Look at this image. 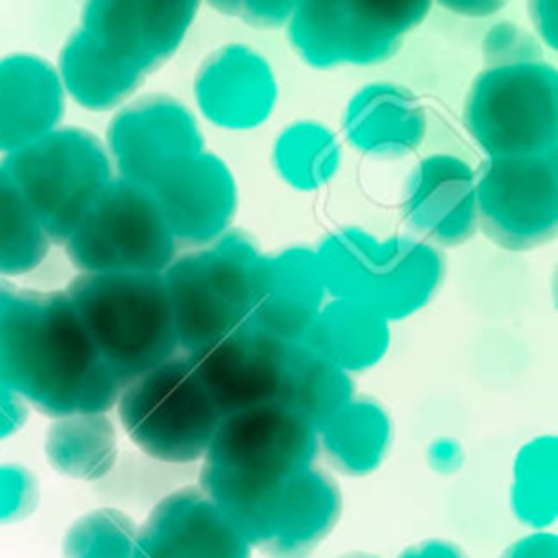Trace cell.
Instances as JSON below:
<instances>
[{"instance_id": "12", "label": "cell", "mask_w": 558, "mask_h": 558, "mask_svg": "<svg viewBox=\"0 0 558 558\" xmlns=\"http://www.w3.org/2000/svg\"><path fill=\"white\" fill-rule=\"evenodd\" d=\"M205 150L196 116L168 94H144L109 124L107 155L120 179L153 187L179 163Z\"/></svg>"}, {"instance_id": "8", "label": "cell", "mask_w": 558, "mask_h": 558, "mask_svg": "<svg viewBox=\"0 0 558 558\" xmlns=\"http://www.w3.org/2000/svg\"><path fill=\"white\" fill-rule=\"evenodd\" d=\"M177 248L153 190L120 177L100 190L68 238L83 275H161Z\"/></svg>"}, {"instance_id": "23", "label": "cell", "mask_w": 558, "mask_h": 558, "mask_svg": "<svg viewBox=\"0 0 558 558\" xmlns=\"http://www.w3.org/2000/svg\"><path fill=\"white\" fill-rule=\"evenodd\" d=\"M318 451L344 475L362 477L381 466L392 442L388 410L373 397H353L318 432Z\"/></svg>"}, {"instance_id": "35", "label": "cell", "mask_w": 558, "mask_h": 558, "mask_svg": "<svg viewBox=\"0 0 558 558\" xmlns=\"http://www.w3.org/2000/svg\"><path fill=\"white\" fill-rule=\"evenodd\" d=\"M464 462V449L456 438H436L427 447V464L440 475L456 473Z\"/></svg>"}, {"instance_id": "25", "label": "cell", "mask_w": 558, "mask_h": 558, "mask_svg": "<svg viewBox=\"0 0 558 558\" xmlns=\"http://www.w3.org/2000/svg\"><path fill=\"white\" fill-rule=\"evenodd\" d=\"M142 74L109 57L83 28L63 48L61 81L87 109L122 105L142 83Z\"/></svg>"}, {"instance_id": "32", "label": "cell", "mask_w": 558, "mask_h": 558, "mask_svg": "<svg viewBox=\"0 0 558 558\" xmlns=\"http://www.w3.org/2000/svg\"><path fill=\"white\" fill-rule=\"evenodd\" d=\"M296 2L286 0H229L211 2V7L225 15H231L255 28H275L288 24Z\"/></svg>"}, {"instance_id": "19", "label": "cell", "mask_w": 558, "mask_h": 558, "mask_svg": "<svg viewBox=\"0 0 558 558\" xmlns=\"http://www.w3.org/2000/svg\"><path fill=\"white\" fill-rule=\"evenodd\" d=\"M327 301L316 248L288 246L262 253L257 264L251 325L283 340L301 342Z\"/></svg>"}, {"instance_id": "30", "label": "cell", "mask_w": 558, "mask_h": 558, "mask_svg": "<svg viewBox=\"0 0 558 558\" xmlns=\"http://www.w3.org/2000/svg\"><path fill=\"white\" fill-rule=\"evenodd\" d=\"M482 54L486 68L517 65L530 61H543L541 41L514 22H499L488 28L482 41Z\"/></svg>"}, {"instance_id": "21", "label": "cell", "mask_w": 558, "mask_h": 558, "mask_svg": "<svg viewBox=\"0 0 558 558\" xmlns=\"http://www.w3.org/2000/svg\"><path fill=\"white\" fill-rule=\"evenodd\" d=\"M340 512L336 480L310 466L281 490L255 547L268 558H307L331 534Z\"/></svg>"}, {"instance_id": "1", "label": "cell", "mask_w": 558, "mask_h": 558, "mask_svg": "<svg viewBox=\"0 0 558 558\" xmlns=\"http://www.w3.org/2000/svg\"><path fill=\"white\" fill-rule=\"evenodd\" d=\"M318 436L281 403L225 414L205 451L198 488L255 547L281 490L314 466Z\"/></svg>"}, {"instance_id": "36", "label": "cell", "mask_w": 558, "mask_h": 558, "mask_svg": "<svg viewBox=\"0 0 558 558\" xmlns=\"http://www.w3.org/2000/svg\"><path fill=\"white\" fill-rule=\"evenodd\" d=\"M399 558H469L456 543L442 538H427L405 547Z\"/></svg>"}, {"instance_id": "13", "label": "cell", "mask_w": 558, "mask_h": 558, "mask_svg": "<svg viewBox=\"0 0 558 558\" xmlns=\"http://www.w3.org/2000/svg\"><path fill=\"white\" fill-rule=\"evenodd\" d=\"M196 13V0H98L85 7L81 28L109 57L144 76L177 52Z\"/></svg>"}, {"instance_id": "33", "label": "cell", "mask_w": 558, "mask_h": 558, "mask_svg": "<svg viewBox=\"0 0 558 558\" xmlns=\"http://www.w3.org/2000/svg\"><path fill=\"white\" fill-rule=\"evenodd\" d=\"M530 22L543 48L556 50L558 44V0H532L527 4Z\"/></svg>"}, {"instance_id": "17", "label": "cell", "mask_w": 558, "mask_h": 558, "mask_svg": "<svg viewBox=\"0 0 558 558\" xmlns=\"http://www.w3.org/2000/svg\"><path fill=\"white\" fill-rule=\"evenodd\" d=\"M401 216L432 246L464 244L477 231L475 170L458 155H427L408 174Z\"/></svg>"}, {"instance_id": "20", "label": "cell", "mask_w": 558, "mask_h": 558, "mask_svg": "<svg viewBox=\"0 0 558 558\" xmlns=\"http://www.w3.org/2000/svg\"><path fill=\"white\" fill-rule=\"evenodd\" d=\"M427 131L421 100L403 85L373 81L362 85L342 113L344 140L362 155L397 159L416 150Z\"/></svg>"}, {"instance_id": "26", "label": "cell", "mask_w": 558, "mask_h": 558, "mask_svg": "<svg viewBox=\"0 0 558 558\" xmlns=\"http://www.w3.org/2000/svg\"><path fill=\"white\" fill-rule=\"evenodd\" d=\"M50 464L74 480L105 477L118 458V434L105 412L59 416L46 438Z\"/></svg>"}, {"instance_id": "27", "label": "cell", "mask_w": 558, "mask_h": 558, "mask_svg": "<svg viewBox=\"0 0 558 558\" xmlns=\"http://www.w3.org/2000/svg\"><path fill=\"white\" fill-rule=\"evenodd\" d=\"M272 168L277 177L299 192H314L327 185L342 159L336 133L316 120H294L272 142Z\"/></svg>"}, {"instance_id": "6", "label": "cell", "mask_w": 558, "mask_h": 558, "mask_svg": "<svg viewBox=\"0 0 558 558\" xmlns=\"http://www.w3.org/2000/svg\"><path fill=\"white\" fill-rule=\"evenodd\" d=\"M116 410L135 447L172 464L201 460L222 418L183 351L126 381Z\"/></svg>"}, {"instance_id": "2", "label": "cell", "mask_w": 558, "mask_h": 558, "mask_svg": "<svg viewBox=\"0 0 558 558\" xmlns=\"http://www.w3.org/2000/svg\"><path fill=\"white\" fill-rule=\"evenodd\" d=\"M17 386L57 416L116 405L122 384L94 349L68 294L17 296Z\"/></svg>"}, {"instance_id": "3", "label": "cell", "mask_w": 558, "mask_h": 558, "mask_svg": "<svg viewBox=\"0 0 558 558\" xmlns=\"http://www.w3.org/2000/svg\"><path fill=\"white\" fill-rule=\"evenodd\" d=\"M329 299L364 303L388 323L423 310L445 277L440 248L412 238H379L360 227L329 233L316 248Z\"/></svg>"}, {"instance_id": "16", "label": "cell", "mask_w": 558, "mask_h": 558, "mask_svg": "<svg viewBox=\"0 0 558 558\" xmlns=\"http://www.w3.org/2000/svg\"><path fill=\"white\" fill-rule=\"evenodd\" d=\"M279 98V83L268 59L246 44L211 50L194 74V100L207 122L227 131L264 124Z\"/></svg>"}, {"instance_id": "31", "label": "cell", "mask_w": 558, "mask_h": 558, "mask_svg": "<svg viewBox=\"0 0 558 558\" xmlns=\"http://www.w3.org/2000/svg\"><path fill=\"white\" fill-rule=\"evenodd\" d=\"M37 506V484L33 475L13 464H0V523L28 517Z\"/></svg>"}, {"instance_id": "37", "label": "cell", "mask_w": 558, "mask_h": 558, "mask_svg": "<svg viewBox=\"0 0 558 558\" xmlns=\"http://www.w3.org/2000/svg\"><path fill=\"white\" fill-rule=\"evenodd\" d=\"M442 7L447 11H453V13L464 15V17H486V15H493L499 9H504L506 2H497V0H456V2H442Z\"/></svg>"}, {"instance_id": "7", "label": "cell", "mask_w": 558, "mask_h": 558, "mask_svg": "<svg viewBox=\"0 0 558 558\" xmlns=\"http://www.w3.org/2000/svg\"><path fill=\"white\" fill-rule=\"evenodd\" d=\"M464 124L486 159L558 153L556 68L530 61L482 70L466 94Z\"/></svg>"}, {"instance_id": "28", "label": "cell", "mask_w": 558, "mask_h": 558, "mask_svg": "<svg viewBox=\"0 0 558 558\" xmlns=\"http://www.w3.org/2000/svg\"><path fill=\"white\" fill-rule=\"evenodd\" d=\"M510 508L532 532L547 530L558 514V442L554 434L530 438L514 456Z\"/></svg>"}, {"instance_id": "11", "label": "cell", "mask_w": 558, "mask_h": 558, "mask_svg": "<svg viewBox=\"0 0 558 558\" xmlns=\"http://www.w3.org/2000/svg\"><path fill=\"white\" fill-rule=\"evenodd\" d=\"M558 153L493 157L475 170L477 229L506 251H530L558 231Z\"/></svg>"}, {"instance_id": "29", "label": "cell", "mask_w": 558, "mask_h": 558, "mask_svg": "<svg viewBox=\"0 0 558 558\" xmlns=\"http://www.w3.org/2000/svg\"><path fill=\"white\" fill-rule=\"evenodd\" d=\"M137 523L118 508H96L65 530L61 558H133Z\"/></svg>"}, {"instance_id": "38", "label": "cell", "mask_w": 558, "mask_h": 558, "mask_svg": "<svg viewBox=\"0 0 558 558\" xmlns=\"http://www.w3.org/2000/svg\"><path fill=\"white\" fill-rule=\"evenodd\" d=\"M342 558H377V556L364 554V551H353V554H347V556H342Z\"/></svg>"}, {"instance_id": "18", "label": "cell", "mask_w": 558, "mask_h": 558, "mask_svg": "<svg viewBox=\"0 0 558 558\" xmlns=\"http://www.w3.org/2000/svg\"><path fill=\"white\" fill-rule=\"evenodd\" d=\"M133 558H251V545L198 486H185L148 512Z\"/></svg>"}, {"instance_id": "24", "label": "cell", "mask_w": 558, "mask_h": 558, "mask_svg": "<svg viewBox=\"0 0 558 558\" xmlns=\"http://www.w3.org/2000/svg\"><path fill=\"white\" fill-rule=\"evenodd\" d=\"M353 397L355 386L349 373L301 342L290 344L277 403L318 432Z\"/></svg>"}, {"instance_id": "10", "label": "cell", "mask_w": 558, "mask_h": 558, "mask_svg": "<svg viewBox=\"0 0 558 558\" xmlns=\"http://www.w3.org/2000/svg\"><path fill=\"white\" fill-rule=\"evenodd\" d=\"M113 179L102 142L83 129H61L20 155V196L46 235L68 240L100 190Z\"/></svg>"}, {"instance_id": "15", "label": "cell", "mask_w": 558, "mask_h": 558, "mask_svg": "<svg viewBox=\"0 0 558 558\" xmlns=\"http://www.w3.org/2000/svg\"><path fill=\"white\" fill-rule=\"evenodd\" d=\"M150 190L177 246H209L231 231L238 211V183L216 153L203 150L190 157Z\"/></svg>"}, {"instance_id": "5", "label": "cell", "mask_w": 558, "mask_h": 558, "mask_svg": "<svg viewBox=\"0 0 558 558\" xmlns=\"http://www.w3.org/2000/svg\"><path fill=\"white\" fill-rule=\"evenodd\" d=\"M257 242L238 229L209 246L177 255L163 270L179 349L196 353L251 320Z\"/></svg>"}, {"instance_id": "14", "label": "cell", "mask_w": 558, "mask_h": 558, "mask_svg": "<svg viewBox=\"0 0 558 558\" xmlns=\"http://www.w3.org/2000/svg\"><path fill=\"white\" fill-rule=\"evenodd\" d=\"M290 344L246 323L218 342L185 355L225 416L279 401Z\"/></svg>"}, {"instance_id": "4", "label": "cell", "mask_w": 558, "mask_h": 558, "mask_svg": "<svg viewBox=\"0 0 558 558\" xmlns=\"http://www.w3.org/2000/svg\"><path fill=\"white\" fill-rule=\"evenodd\" d=\"M65 294L122 386L181 351L163 272L81 275Z\"/></svg>"}, {"instance_id": "22", "label": "cell", "mask_w": 558, "mask_h": 558, "mask_svg": "<svg viewBox=\"0 0 558 558\" xmlns=\"http://www.w3.org/2000/svg\"><path fill=\"white\" fill-rule=\"evenodd\" d=\"M301 344L353 375L373 368L386 355L390 347V323L364 303L329 299Z\"/></svg>"}, {"instance_id": "9", "label": "cell", "mask_w": 558, "mask_h": 558, "mask_svg": "<svg viewBox=\"0 0 558 558\" xmlns=\"http://www.w3.org/2000/svg\"><path fill=\"white\" fill-rule=\"evenodd\" d=\"M432 2H296L286 24L292 50L312 68L373 65L390 59Z\"/></svg>"}, {"instance_id": "34", "label": "cell", "mask_w": 558, "mask_h": 558, "mask_svg": "<svg viewBox=\"0 0 558 558\" xmlns=\"http://www.w3.org/2000/svg\"><path fill=\"white\" fill-rule=\"evenodd\" d=\"M501 558H558V538L554 532H530L506 547Z\"/></svg>"}]
</instances>
